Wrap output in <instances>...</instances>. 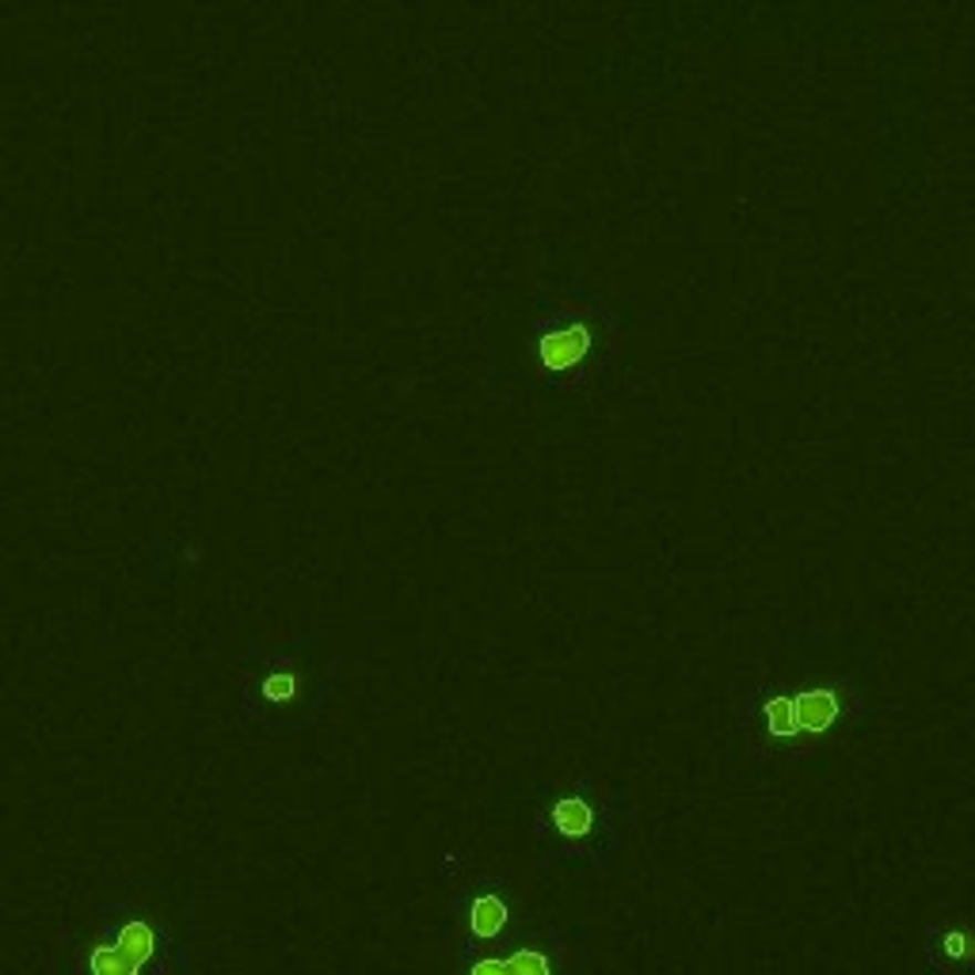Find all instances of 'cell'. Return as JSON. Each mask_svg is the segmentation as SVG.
<instances>
[{
  "instance_id": "1",
  "label": "cell",
  "mask_w": 975,
  "mask_h": 975,
  "mask_svg": "<svg viewBox=\"0 0 975 975\" xmlns=\"http://www.w3.org/2000/svg\"><path fill=\"white\" fill-rule=\"evenodd\" d=\"M625 324L606 301L587 293L538 298L530 324L533 377L553 393H587L599 374L618 366Z\"/></svg>"
},
{
  "instance_id": "7",
  "label": "cell",
  "mask_w": 975,
  "mask_h": 975,
  "mask_svg": "<svg viewBox=\"0 0 975 975\" xmlns=\"http://www.w3.org/2000/svg\"><path fill=\"white\" fill-rule=\"evenodd\" d=\"M926 948H930V961H934V968L942 972H961L968 968V930L961 926V922H942V926H934L926 934Z\"/></svg>"
},
{
  "instance_id": "8",
  "label": "cell",
  "mask_w": 975,
  "mask_h": 975,
  "mask_svg": "<svg viewBox=\"0 0 975 975\" xmlns=\"http://www.w3.org/2000/svg\"><path fill=\"white\" fill-rule=\"evenodd\" d=\"M111 945H115L134 968H145L160 948V930L153 926L149 919H126L123 926L115 930V942Z\"/></svg>"
},
{
  "instance_id": "10",
  "label": "cell",
  "mask_w": 975,
  "mask_h": 975,
  "mask_svg": "<svg viewBox=\"0 0 975 975\" xmlns=\"http://www.w3.org/2000/svg\"><path fill=\"white\" fill-rule=\"evenodd\" d=\"M457 975H504V961L496 953H465V964Z\"/></svg>"
},
{
  "instance_id": "3",
  "label": "cell",
  "mask_w": 975,
  "mask_h": 975,
  "mask_svg": "<svg viewBox=\"0 0 975 975\" xmlns=\"http://www.w3.org/2000/svg\"><path fill=\"white\" fill-rule=\"evenodd\" d=\"M792 694V724H797L800 758L816 755L827 744L853 732V724L865 713V697L846 675H808L789 678Z\"/></svg>"
},
{
  "instance_id": "4",
  "label": "cell",
  "mask_w": 975,
  "mask_h": 975,
  "mask_svg": "<svg viewBox=\"0 0 975 975\" xmlns=\"http://www.w3.org/2000/svg\"><path fill=\"white\" fill-rule=\"evenodd\" d=\"M519 922V892L504 877H477L465 884L454 900V926L461 953H485V948L511 942Z\"/></svg>"
},
{
  "instance_id": "5",
  "label": "cell",
  "mask_w": 975,
  "mask_h": 975,
  "mask_svg": "<svg viewBox=\"0 0 975 975\" xmlns=\"http://www.w3.org/2000/svg\"><path fill=\"white\" fill-rule=\"evenodd\" d=\"M248 694H252V713L271 716L274 728H287V724H301L309 720V713L301 709V694H309V678H301V663L298 655L287 649H274V644H252L248 649Z\"/></svg>"
},
{
  "instance_id": "6",
  "label": "cell",
  "mask_w": 975,
  "mask_h": 975,
  "mask_svg": "<svg viewBox=\"0 0 975 975\" xmlns=\"http://www.w3.org/2000/svg\"><path fill=\"white\" fill-rule=\"evenodd\" d=\"M499 961H504V975H564L557 945L533 934L511 937V953H504Z\"/></svg>"
},
{
  "instance_id": "9",
  "label": "cell",
  "mask_w": 975,
  "mask_h": 975,
  "mask_svg": "<svg viewBox=\"0 0 975 975\" xmlns=\"http://www.w3.org/2000/svg\"><path fill=\"white\" fill-rule=\"evenodd\" d=\"M89 968H92V975H137V972H142V968H134V964L126 961V956L118 953L115 945H100V948H92Z\"/></svg>"
},
{
  "instance_id": "2",
  "label": "cell",
  "mask_w": 975,
  "mask_h": 975,
  "mask_svg": "<svg viewBox=\"0 0 975 975\" xmlns=\"http://www.w3.org/2000/svg\"><path fill=\"white\" fill-rule=\"evenodd\" d=\"M614 800L618 792L599 789L587 774L557 781L541 792L533 812L538 865L557 861H599L614 850Z\"/></svg>"
}]
</instances>
